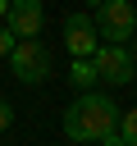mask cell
I'll return each mask as SVG.
<instances>
[{"label": "cell", "mask_w": 137, "mask_h": 146, "mask_svg": "<svg viewBox=\"0 0 137 146\" xmlns=\"http://www.w3.org/2000/svg\"><path fill=\"white\" fill-rule=\"evenodd\" d=\"M119 105L105 91H82L68 110H64V137L68 141H100V146H119Z\"/></svg>", "instance_id": "obj_1"}, {"label": "cell", "mask_w": 137, "mask_h": 146, "mask_svg": "<svg viewBox=\"0 0 137 146\" xmlns=\"http://www.w3.org/2000/svg\"><path fill=\"white\" fill-rule=\"evenodd\" d=\"M5 59H9L14 78L27 82V87H37V82L50 78V50H46V41H37V36H18L14 50H9Z\"/></svg>", "instance_id": "obj_2"}, {"label": "cell", "mask_w": 137, "mask_h": 146, "mask_svg": "<svg viewBox=\"0 0 137 146\" xmlns=\"http://www.w3.org/2000/svg\"><path fill=\"white\" fill-rule=\"evenodd\" d=\"M91 68H96V82H105V87H128L132 73H137L123 41H100L91 50Z\"/></svg>", "instance_id": "obj_3"}, {"label": "cell", "mask_w": 137, "mask_h": 146, "mask_svg": "<svg viewBox=\"0 0 137 146\" xmlns=\"http://www.w3.org/2000/svg\"><path fill=\"white\" fill-rule=\"evenodd\" d=\"M91 23H96V36L100 41H128L132 27H137V9L128 0H100L96 14H91Z\"/></svg>", "instance_id": "obj_4"}, {"label": "cell", "mask_w": 137, "mask_h": 146, "mask_svg": "<svg viewBox=\"0 0 137 146\" xmlns=\"http://www.w3.org/2000/svg\"><path fill=\"white\" fill-rule=\"evenodd\" d=\"M64 46H68V55H87V59H91V50L100 46V41H96V23H91V14L73 9V14L64 18Z\"/></svg>", "instance_id": "obj_5"}, {"label": "cell", "mask_w": 137, "mask_h": 146, "mask_svg": "<svg viewBox=\"0 0 137 146\" xmlns=\"http://www.w3.org/2000/svg\"><path fill=\"white\" fill-rule=\"evenodd\" d=\"M5 23H9L14 36H37L41 23H46V5H41V0H9Z\"/></svg>", "instance_id": "obj_6"}, {"label": "cell", "mask_w": 137, "mask_h": 146, "mask_svg": "<svg viewBox=\"0 0 137 146\" xmlns=\"http://www.w3.org/2000/svg\"><path fill=\"white\" fill-rule=\"evenodd\" d=\"M68 82H73L78 91H87V87L96 82V68H91V59H87V55H73V64H68Z\"/></svg>", "instance_id": "obj_7"}, {"label": "cell", "mask_w": 137, "mask_h": 146, "mask_svg": "<svg viewBox=\"0 0 137 146\" xmlns=\"http://www.w3.org/2000/svg\"><path fill=\"white\" fill-rule=\"evenodd\" d=\"M114 132H119V146H137V110H119Z\"/></svg>", "instance_id": "obj_8"}, {"label": "cell", "mask_w": 137, "mask_h": 146, "mask_svg": "<svg viewBox=\"0 0 137 146\" xmlns=\"http://www.w3.org/2000/svg\"><path fill=\"white\" fill-rule=\"evenodd\" d=\"M14 41H18V36H14V32H9V23H5V27H0V55H9V50H14Z\"/></svg>", "instance_id": "obj_9"}, {"label": "cell", "mask_w": 137, "mask_h": 146, "mask_svg": "<svg viewBox=\"0 0 137 146\" xmlns=\"http://www.w3.org/2000/svg\"><path fill=\"white\" fill-rule=\"evenodd\" d=\"M9 123H14V110H9V100H0V132H5Z\"/></svg>", "instance_id": "obj_10"}, {"label": "cell", "mask_w": 137, "mask_h": 146, "mask_svg": "<svg viewBox=\"0 0 137 146\" xmlns=\"http://www.w3.org/2000/svg\"><path fill=\"white\" fill-rule=\"evenodd\" d=\"M5 9H9V0H0V23H5Z\"/></svg>", "instance_id": "obj_11"}, {"label": "cell", "mask_w": 137, "mask_h": 146, "mask_svg": "<svg viewBox=\"0 0 137 146\" xmlns=\"http://www.w3.org/2000/svg\"><path fill=\"white\" fill-rule=\"evenodd\" d=\"M132 68H137V59H132Z\"/></svg>", "instance_id": "obj_12"}, {"label": "cell", "mask_w": 137, "mask_h": 146, "mask_svg": "<svg viewBox=\"0 0 137 146\" xmlns=\"http://www.w3.org/2000/svg\"><path fill=\"white\" fill-rule=\"evenodd\" d=\"M132 32H137V27H132Z\"/></svg>", "instance_id": "obj_13"}]
</instances>
